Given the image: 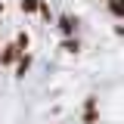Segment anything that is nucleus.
Returning <instances> with one entry per match:
<instances>
[{
    "label": "nucleus",
    "mask_w": 124,
    "mask_h": 124,
    "mask_svg": "<svg viewBox=\"0 0 124 124\" xmlns=\"http://www.w3.org/2000/svg\"><path fill=\"white\" fill-rule=\"evenodd\" d=\"M19 59H22V50L16 44L3 46V53H0V65H19Z\"/></svg>",
    "instance_id": "nucleus-1"
},
{
    "label": "nucleus",
    "mask_w": 124,
    "mask_h": 124,
    "mask_svg": "<svg viewBox=\"0 0 124 124\" xmlns=\"http://www.w3.org/2000/svg\"><path fill=\"white\" fill-rule=\"evenodd\" d=\"M59 31L65 34V37H71V34L78 31V19L75 16H59Z\"/></svg>",
    "instance_id": "nucleus-2"
},
{
    "label": "nucleus",
    "mask_w": 124,
    "mask_h": 124,
    "mask_svg": "<svg viewBox=\"0 0 124 124\" xmlns=\"http://www.w3.org/2000/svg\"><path fill=\"white\" fill-rule=\"evenodd\" d=\"M28 68H31V56H28V53H22V59H19V65H16V75L25 78V71H28Z\"/></svg>",
    "instance_id": "nucleus-3"
},
{
    "label": "nucleus",
    "mask_w": 124,
    "mask_h": 124,
    "mask_svg": "<svg viewBox=\"0 0 124 124\" xmlns=\"http://www.w3.org/2000/svg\"><path fill=\"white\" fill-rule=\"evenodd\" d=\"M108 13L118 16V19H124V0H108Z\"/></svg>",
    "instance_id": "nucleus-4"
},
{
    "label": "nucleus",
    "mask_w": 124,
    "mask_h": 124,
    "mask_svg": "<svg viewBox=\"0 0 124 124\" xmlns=\"http://www.w3.org/2000/svg\"><path fill=\"white\" fill-rule=\"evenodd\" d=\"M19 6H22V13H37L40 9V0H22Z\"/></svg>",
    "instance_id": "nucleus-5"
},
{
    "label": "nucleus",
    "mask_w": 124,
    "mask_h": 124,
    "mask_svg": "<svg viewBox=\"0 0 124 124\" xmlns=\"http://www.w3.org/2000/svg\"><path fill=\"white\" fill-rule=\"evenodd\" d=\"M62 50H65V53H78V50H81L78 37H75V40H71V37H68V40H62Z\"/></svg>",
    "instance_id": "nucleus-6"
},
{
    "label": "nucleus",
    "mask_w": 124,
    "mask_h": 124,
    "mask_svg": "<svg viewBox=\"0 0 124 124\" xmlns=\"http://www.w3.org/2000/svg\"><path fill=\"white\" fill-rule=\"evenodd\" d=\"M16 46H19L22 53L28 50V34H25V31H19V37H16Z\"/></svg>",
    "instance_id": "nucleus-7"
},
{
    "label": "nucleus",
    "mask_w": 124,
    "mask_h": 124,
    "mask_svg": "<svg viewBox=\"0 0 124 124\" xmlns=\"http://www.w3.org/2000/svg\"><path fill=\"white\" fill-rule=\"evenodd\" d=\"M37 13L44 16L46 22H50V19H53V13H50V6H46V0H40V9H37Z\"/></svg>",
    "instance_id": "nucleus-8"
},
{
    "label": "nucleus",
    "mask_w": 124,
    "mask_h": 124,
    "mask_svg": "<svg viewBox=\"0 0 124 124\" xmlns=\"http://www.w3.org/2000/svg\"><path fill=\"white\" fill-rule=\"evenodd\" d=\"M115 34H118V37H124V25H115Z\"/></svg>",
    "instance_id": "nucleus-9"
}]
</instances>
